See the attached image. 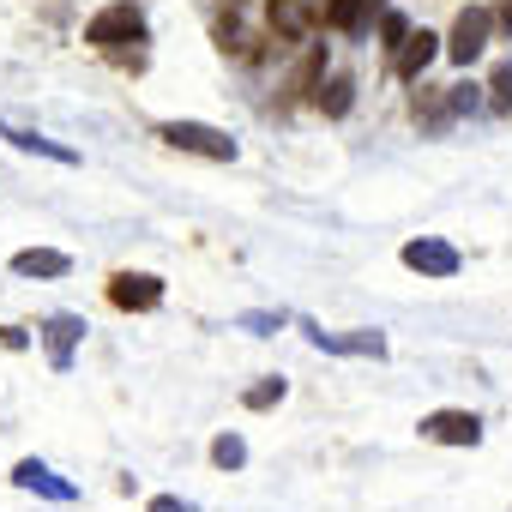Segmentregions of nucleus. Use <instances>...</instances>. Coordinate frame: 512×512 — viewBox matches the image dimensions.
<instances>
[{"label":"nucleus","mask_w":512,"mask_h":512,"mask_svg":"<svg viewBox=\"0 0 512 512\" xmlns=\"http://www.w3.org/2000/svg\"><path fill=\"white\" fill-rule=\"evenodd\" d=\"M157 139L175 145V151H187V157H211V163H235V151H241L229 133H217V127H205V121H163Z\"/></svg>","instance_id":"nucleus-1"},{"label":"nucleus","mask_w":512,"mask_h":512,"mask_svg":"<svg viewBox=\"0 0 512 512\" xmlns=\"http://www.w3.org/2000/svg\"><path fill=\"white\" fill-rule=\"evenodd\" d=\"M85 43H91V49H127V43H145V13L133 7V0H115V7H103V13L85 25Z\"/></svg>","instance_id":"nucleus-2"},{"label":"nucleus","mask_w":512,"mask_h":512,"mask_svg":"<svg viewBox=\"0 0 512 512\" xmlns=\"http://www.w3.org/2000/svg\"><path fill=\"white\" fill-rule=\"evenodd\" d=\"M302 332H308V344H314V350H326V356H374V362H386V332H374V326H356V332H326V326L302 320Z\"/></svg>","instance_id":"nucleus-3"},{"label":"nucleus","mask_w":512,"mask_h":512,"mask_svg":"<svg viewBox=\"0 0 512 512\" xmlns=\"http://www.w3.org/2000/svg\"><path fill=\"white\" fill-rule=\"evenodd\" d=\"M398 260H404L410 272H422V278H458V272H464V253H458L452 241H440V235H416V241H404Z\"/></svg>","instance_id":"nucleus-4"},{"label":"nucleus","mask_w":512,"mask_h":512,"mask_svg":"<svg viewBox=\"0 0 512 512\" xmlns=\"http://www.w3.org/2000/svg\"><path fill=\"white\" fill-rule=\"evenodd\" d=\"M488 31H494V13H488V7H464L458 25H452V37H446V61H452V67H470V61L488 49Z\"/></svg>","instance_id":"nucleus-5"},{"label":"nucleus","mask_w":512,"mask_h":512,"mask_svg":"<svg viewBox=\"0 0 512 512\" xmlns=\"http://www.w3.org/2000/svg\"><path fill=\"white\" fill-rule=\"evenodd\" d=\"M416 428L434 446H482V416L476 410H428Z\"/></svg>","instance_id":"nucleus-6"},{"label":"nucleus","mask_w":512,"mask_h":512,"mask_svg":"<svg viewBox=\"0 0 512 512\" xmlns=\"http://www.w3.org/2000/svg\"><path fill=\"white\" fill-rule=\"evenodd\" d=\"M109 302L121 314H157L163 308V278H151V272H115L109 278Z\"/></svg>","instance_id":"nucleus-7"},{"label":"nucleus","mask_w":512,"mask_h":512,"mask_svg":"<svg viewBox=\"0 0 512 512\" xmlns=\"http://www.w3.org/2000/svg\"><path fill=\"white\" fill-rule=\"evenodd\" d=\"M434 55H446V43L434 37V31H410L404 43H398V55H392V79H404V85H416L428 67H434Z\"/></svg>","instance_id":"nucleus-8"},{"label":"nucleus","mask_w":512,"mask_h":512,"mask_svg":"<svg viewBox=\"0 0 512 512\" xmlns=\"http://www.w3.org/2000/svg\"><path fill=\"white\" fill-rule=\"evenodd\" d=\"M79 344H85V320H79V314H55V320H43V356H49L55 374L73 368V350H79Z\"/></svg>","instance_id":"nucleus-9"},{"label":"nucleus","mask_w":512,"mask_h":512,"mask_svg":"<svg viewBox=\"0 0 512 512\" xmlns=\"http://www.w3.org/2000/svg\"><path fill=\"white\" fill-rule=\"evenodd\" d=\"M13 488L43 494V500H61V506H67V500H79V488H73L67 476H55L43 458H19V464H13Z\"/></svg>","instance_id":"nucleus-10"},{"label":"nucleus","mask_w":512,"mask_h":512,"mask_svg":"<svg viewBox=\"0 0 512 512\" xmlns=\"http://www.w3.org/2000/svg\"><path fill=\"white\" fill-rule=\"evenodd\" d=\"M0 139H7L13 151H31V157H49V163H67V169L79 163V151H73V145H55V139H43V133H25V127H13V121H7V127H0Z\"/></svg>","instance_id":"nucleus-11"},{"label":"nucleus","mask_w":512,"mask_h":512,"mask_svg":"<svg viewBox=\"0 0 512 512\" xmlns=\"http://www.w3.org/2000/svg\"><path fill=\"white\" fill-rule=\"evenodd\" d=\"M13 272L19 278H67L73 260H67V253H55V247H25V253H13Z\"/></svg>","instance_id":"nucleus-12"},{"label":"nucleus","mask_w":512,"mask_h":512,"mask_svg":"<svg viewBox=\"0 0 512 512\" xmlns=\"http://www.w3.org/2000/svg\"><path fill=\"white\" fill-rule=\"evenodd\" d=\"M374 13H380V0H326V7H320V19L332 31H368Z\"/></svg>","instance_id":"nucleus-13"},{"label":"nucleus","mask_w":512,"mask_h":512,"mask_svg":"<svg viewBox=\"0 0 512 512\" xmlns=\"http://www.w3.org/2000/svg\"><path fill=\"white\" fill-rule=\"evenodd\" d=\"M452 121H458V109H452V85H446V91H422V97H416V127H422V133H446Z\"/></svg>","instance_id":"nucleus-14"},{"label":"nucleus","mask_w":512,"mask_h":512,"mask_svg":"<svg viewBox=\"0 0 512 512\" xmlns=\"http://www.w3.org/2000/svg\"><path fill=\"white\" fill-rule=\"evenodd\" d=\"M314 25V7H308V0H272V31L290 43V37H302Z\"/></svg>","instance_id":"nucleus-15"},{"label":"nucleus","mask_w":512,"mask_h":512,"mask_svg":"<svg viewBox=\"0 0 512 512\" xmlns=\"http://www.w3.org/2000/svg\"><path fill=\"white\" fill-rule=\"evenodd\" d=\"M320 79H326V43H314V49L296 61V73H290V97H308V91H320Z\"/></svg>","instance_id":"nucleus-16"},{"label":"nucleus","mask_w":512,"mask_h":512,"mask_svg":"<svg viewBox=\"0 0 512 512\" xmlns=\"http://www.w3.org/2000/svg\"><path fill=\"white\" fill-rule=\"evenodd\" d=\"M350 103H356V79L350 73H332V79H320V109L338 121V115H350Z\"/></svg>","instance_id":"nucleus-17"},{"label":"nucleus","mask_w":512,"mask_h":512,"mask_svg":"<svg viewBox=\"0 0 512 512\" xmlns=\"http://www.w3.org/2000/svg\"><path fill=\"white\" fill-rule=\"evenodd\" d=\"M284 398H290V380H284V374H266V380H253V386L241 392L247 410H278Z\"/></svg>","instance_id":"nucleus-18"},{"label":"nucleus","mask_w":512,"mask_h":512,"mask_svg":"<svg viewBox=\"0 0 512 512\" xmlns=\"http://www.w3.org/2000/svg\"><path fill=\"white\" fill-rule=\"evenodd\" d=\"M284 320H290L284 308H278V314H272V308H247V314H235V326H241V332H253V338H272V332H284Z\"/></svg>","instance_id":"nucleus-19"},{"label":"nucleus","mask_w":512,"mask_h":512,"mask_svg":"<svg viewBox=\"0 0 512 512\" xmlns=\"http://www.w3.org/2000/svg\"><path fill=\"white\" fill-rule=\"evenodd\" d=\"M211 464H217V470H241V464H247V440H241V434H217V440H211Z\"/></svg>","instance_id":"nucleus-20"},{"label":"nucleus","mask_w":512,"mask_h":512,"mask_svg":"<svg viewBox=\"0 0 512 512\" xmlns=\"http://www.w3.org/2000/svg\"><path fill=\"white\" fill-rule=\"evenodd\" d=\"M488 91H494V109H512V61H500V67H494Z\"/></svg>","instance_id":"nucleus-21"},{"label":"nucleus","mask_w":512,"mask_h":512,"mask_svg":"<svg viewBox=\"0 0 512 512\" xmlns=\"http://www.w3.org/2000/svg\"><path fill=\"white\" fill-rule=\"evenodd\" d=\"M380 37H386V49L398 55V43L410 37V19H404V13H386V19H380Z\"/></svg>","instance_id":"nucleus-22"},{"label":"nucleus","mask_w":512,"mask_h":512,"mask_svg":"<svg viewBox=\"0 0 512 512\" xmlns=\"http://www.w3.org/2000/svg\"><path fill=\"white\" fill-rule=\"evenodd\" d=\"M452 109H458V115H476V109H482L476 85H452Z\"/></svg>","instance_id":"nucleus-23"},{"label":"nucleus","mask_w":512,"mask_h":512,"mask_svg":"<svg viewBox=\"0 0 512 512\" xmlns=\"http://www.w3.org/2000/svg\"><path fill=\"white\" fill-rule=\"evenodd\" d=\"M145 512H193V506H187L181 494H151V506H145Z\"/></svg>","instance_id":"nucleus-24"}]
</instances>
